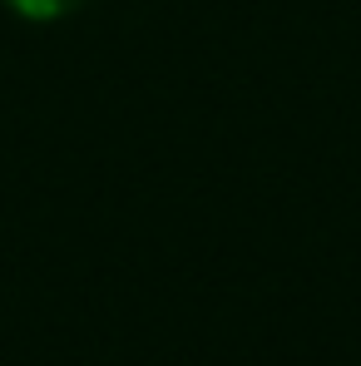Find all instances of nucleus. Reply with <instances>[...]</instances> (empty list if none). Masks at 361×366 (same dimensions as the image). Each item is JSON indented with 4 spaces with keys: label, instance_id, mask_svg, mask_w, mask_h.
<instances>
[{
    "label": "nucleus",
    "instance_id": "f257e3e1",
    "mask_svg": "<svg viewBox=\"0 0 361 366\" xmlns=\"http://www.w3.org/2000/svg\"><path fill=\"white\" fill-rule=\"evenodd\" d=\"M10 10H20L25 20H60L69 10H79L84 0H5Z\"/></svg>",
    "mask_w": 361,
    "mask_h": 366
}]
</instances>
